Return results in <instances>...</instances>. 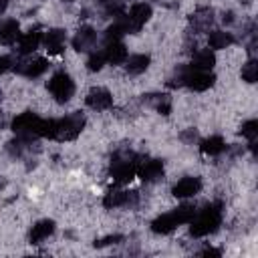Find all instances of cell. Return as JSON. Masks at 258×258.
<instances>
[{
	"label": "cell",
	"mask_w": 258,
	"mask_h": 258,
	"mask_svg": "<svg viewBox=\"0 0 258 258\" xmlns=\"http://www.w3.org/2000/svg\"><path fill=\"white\" fill-rule=\"evenodd\" d=\"M242 79H244L246 83H256V79H258V62H256L254 58H250V60L242 67Z\"/></svg>",
	"instance_id": "28"
},
{
	"label": "cell",
	"mask_w": 258,
	"mask_h": 258,
	"mask_svg": "<svg viewBox=\"0 0 258 258\" xmlns=\"http://www.w3.org/2000/svg\"><path fill=\"white\" fill-rule=\"evenodd\" d=\"M64 38H67V34H64L62 28H52V30H48L44 34L42 40H44V46H46V50L50 54H58L62 50V46H64Z\"/></svg>",
	"instance_id": "15"
},
{
	"label": "cell",
	"mask_w": 258,
	"mask_h": 258,
	"mask_svg": "<svg viewBox=\"0 0 258 258\" xmlns=\"http://www.w3.org/2000/svg\"><path fill=\"white\" fill-rule=\"evenodd\" d=\"M149 62H151L149 54H133L125 60V69L129 75H141L149 67Z\"/></svg>",
	"instance_id": "22"
},
{
	"label": "cell",
	"mask_w": 258,
	"mask_h": 258,
	"mask_svg": "<svg viewBox=\"0 0 258 258\" xmlns=\"http://www.w3.org/2000/svg\"><path fill=\"white\" fill-rule=\"evenodd\" d=\"M139 159L129 149H117L111 157V177L117 183H129L137 173Z\"/></svg>",
	"instance_id": "2"
},
{
	"label": "cell",
	"mask_w": 258,
	"mask_h": 258,
	"mask_svg": "<svg viewBox=\"0 0 258 258\" xmlns=\"http://www.w3.org/2000/svg\"><path fill=\"white\" fill-rule=\"evenodd\" d=\"M105 62H107V60H105V52L99 50V52H93V54L89 56V60H87V69H89L91 73H97V71L103 69Z\"/></svg>",
	"instance_id": "29"
},
{
	"label": "cell",
	"mask_w": 258,
	"mask_h": 258,
	"mask_svg": "<svg viewBox=\"0 0 258 258\" xmlns=\"http://www.w3.org/2000/svg\"><path fill=\"white\" fill-rule=\"evenodd\" d=\"M212 24H214V10L212 8H198L189 16V26L194 28V32H206V30H210Z\"/></svg>",
	"instance_id": "13"
},
{
	"label": "cell",
	"mask_w": 258,
	"mask_h": 258,
	"mask_svg": "<svg viewBox=\"0 0 258 258\" xmlns=\"http://www.w3.org/2000/svg\"><path fill=\"white\" fill-rule=\"evenodd\" d=\"M214 64H216V56L210 48L198 50L191 58V69H198V71H210Z\"/></svg>",
	"instance_id": "20"
},
{
	"label": "cell",
	"mask_w": 258,
	"mask_h": 258,
	"mask_svg": "<svg viewBox=\"0 0 258 258\" xmlns=\"http://www.w3.org/2000/svg\"><path fill=\"white\" fill-rule=\"evenodd\" d=\"M103 206H105V208H119V206H127V191L111 189V191L103 198Z\"/></svg>",
	"instance_id": "26"
},
{
	"label": "cell",
	"mask_w": 258,
	"mask_h": 258,
	"mask_svg": "<svg viewBox=\"0 0 258 258\" xmlns=\"http://www.w3.org/2000/svg\"><path fill=\"white\" fill-rule=\"evenodd\" d=\"M200 189H202V179L189 175V177L179 179V181L171 187V194H173L175 198H191V196H196Z\"/></svg>",
	"instance_id": "12"
},
{
	"label": "cell",
	"mask_w": 258,
	"mask_h": 258,
	"mask_svg": "<svg viewBox=\"0 0 258 258\" xmlns=\"http://www.w3.org/2000/svg\"><path fill=\"white\" fill-rule=\"evenodd\" d=\"M40 40H42V34H40L38 30H30V32H26L24 36H20L18 52H20V54H30L32 50H36V48H38Z\"/></svg>",
	"instance_id": "19"
},
{
	"label": "cell",
	"mask_w": 258,
	"mask_h": 258,
	"mask_svg": "<svg viewBox=\"0 0 258 258\" xmlns=\"http://www.w3.org/2000/svg\"><path fill=\"white\" fill-rule=\"evenodd\" d=\"M189 234L194 238H202V236H208L212 232L218 230V226L222 224V204L216 202V204H210L206 206L200 214L194 216V220L189 222Z\"/></svg>",
	"instance_id": "1"
},
{
	"label": "cell",
	"mask_w": 258,
	"mask_h": 258,
	"mask_svg": "<svg viewBox=\"0 0 258 258\" xmlns=\"http://www.w3.org/2000/svg\"><path fill=\"white\" fill-rule=\"evenodd\" d=\"M137 175L147 183L161 179L163 177V161L161 159H147V161L139 163L137 165Z\"/></svg>",
	"instance_id": "9"
},
{
	"label": "cell",
	"mask_w": 258,
	"mask_h": 258,
	"mask_svg": "<svg viewBox=\"0 0 258 258\" xmlns=\"http://www.w3.org/2000/svg\"><path fill=\"white\" fill-rule=\"evenodd\" d=\"M123 34H129V28H127V16H125V14L117 16V20L105 30V40H107V44H109V42H117Z\"/></svg>",
	"instance_id": "18"
},
{
	"label": "cell",
	"mask_w": 258,
	"mask_h": 258,
	"mask_svg": "<svg viewBox=\"0 0 258 258\" xmlns=\"http://www.w3.org/2000/svg\"><path fill=\"white\" fill-rule=\"evenodd\" d=\"M214 81H216V77L210 71H198V69H191V64H189L183 85L189 87L191 91H206L214 85Z\"/></svg>",
	"instance_id": "7"
},
{
	"label": "cell",
	"mask_w": 258,
	"mask_h": 258,
	"mask_svg": "<svg viewBox=\"0 0 258 258\" xmlns=\"http://www.w3.org/2000/svg\"><path fill=\"white\" fill-rule=\"evenodd\" d=\"M46 69H48V62H46L44 58H40V56L22 58V60H18V62L14 64V71H16L18 75H24V77H30V79L40 77Z\"/></svg>",
	"instance_id": "8"
},
{
	"label": "cell",
	"mask_w": 258,
	"mask_h": 258,
	"mask_svg": "<svg viewBox=\"0 0 258 258\" xmlns=\"http://www.w3.org/2000/svg\"><path fill=\"white\" fill-rule=\"evenodd\" d=\"M95 42H97V32L91 26H81L73 38V48L77 52H87L95 46Z\"/></svg>",
	"instance_id": "11"
},
{
	"label": "cell",
	"mask_w": 258,
	"mask_h": 258,
	"mask_svg": "<svg viewBox=\"0 0 258 258\" xmlns=\"http://www.w3.org/2000/svg\"><path fill=\"white\" fill-rule=\"evenodd\" d=\"M177 226H179V220H177L175 212L163 214V216H159V218H155V220L151 222V230H153L155 234H169V232H173Z\"/></svg>",
	"instance_id": "14"
},
{
	"label": "cell",
	"mask_w": 258,
	"mask_h": 258,
	"mask_svg": "<svg viewBox=\"0 0 258 258\" xmlns=\"http://www.w3.org/2000/svg\"><path fill=\"white\" fill-rule=\"evenodd\" d=\"M6 6H8V0H0V14L6 10Z\"/></svg>",
	"instance_id": "37"
},
{
	"label": "cell",
	"mask_w": 258,
	"mask_h": 258,
	"mask_svg": "<svg viewBox=\"0 0 258 258\" xmlns=\"http://www.w3.org/2000/svg\"><path fill=\"white\" fill-rule=\"evenodd\" d=\"M121 240H123V236L115 234V236H107V238H103V240H97L95 246H97V248H103V246H109V244H117V242H121Z\"/></svg>",
	"instance_id": "32"
},
{
	"label": "cell",
	"mask_w": 258,
	"mask_h": 258,
	"mask_svg": "<svg viewBox=\"0 0 258 258\" xmlns=\"http://www.w3.org/2000/svg\"><path fill=\"white\" fill-rule=\"evenodd\" d=\"M187 71H189V64H185V67H177V69L173 71V75L169 77L167 87H181V85H183V81H185Z\"/></svg>",
	"instance_id": "30"
},
{
	"label": "cell",
	"mask_w": 258,
	"mask_h": 258,
	"mask_svg": "<svg viewBox=\"0 0 258 258\" xmlns=\"http://www.w3.org/2000/svg\"><path fill=\"white\" fill-rule=\"evenodd\" d=\"M232 16H234V14H232V12H228V14H224V18H222V20H224V22H232V20H234Z\"/></svg>",
	"instance_id": "36"
},
{
	"label": "cell",
	"mask_w": 258,
	"mask_h": 258,
	"mask_svg": "<svg viewBox=\"0 0 258 258\" xmlns=\"http://www.w3.org/2000/svg\"><path fill=\"white\" fill-rule=\"evenodd\" d=\"M10 67H12V58L10 56H0V75L6 73Z\"/></svg>",
	"instance_id": "33"
},
{
	"label": "cell",
	"mask_w": 258,
	"mask_h": 258,
	"mask_svg": "<svg viewBox=\"0 0 258 258\" xmlns=\"http://www.w3.org/2000/svg\"><path fill=\"white\" fill-rule=\"evenodd\" d=\"M87 105L91 107V109H95V111H105V109H109L111 105H113V97H111V93L107 91V89H101V87H95V89H91L89 93H87Z\"/></svg>",
	"instance_id": "10"
},
{
	"label": "cell",
	"mask_w": 258,
	"mask_h": 258,
	"mask_svg": "<svg viewBox=\"0 0 258 258\" xmlns=\"http://www.w3.org/2000/svg\"><path fill=\"white\" fill-rule=\"evenodd\" d=\"M20 38V26L16 20H6L0 26V42L2 44H14Z\"/></svg>",
	"instance_id": "21"
},
{
	"label": "cell",
	"mask_w": 258,
	"mask_h": 258,
	"mask_svg": "<svg viewBox=\"0 0 258 258\" xmlns=\"http://www.w3.org/2000/svg\"><path fill=\"white\" fill-rule=\"evenodd\" d=\"M46 89L54 97L56 103H67L73 97V93H75V83H73V79L64 71H58V73H54L50 77Z\"/></svg>",
	"instance_id": "4"
},
{
	"label": "cell",
	"mask_w": 258,
	"mask_h": 258,
	"mask_svg": "<svg viewBox=\"0 0 258 258\" xmlns=\"http://www.w3.org/2000/svg\"><path fill=\"white\" fill-rule=\"evenodd\" d=\"M200 256H216V258H220L222 252H220L218 248H204V250L200 252Z\"/></svg>",
	"instance_id": "35"
},
{
	"label": "cell",
	"mask_w": 258,
	"mask_h": 258,
	"mask_svg": "<svg viewBox=\"0 0 258 258\" xmlns=\"http://www.w3.org/2000/svg\"><path fill=\"white\" fill-rule=\"evenodd\" d=\"M40 117L34 115L32 111H24L20 113L18 117L12 119V131L18 135V137H24V139H34L38 137V127H40Z\"/></svg>",
	"instance_id": "5"
},
{
	"label": "cell",
	"mask_w": 258,
	"mask_h": 258,
	"mask_svg": "<svg viewBox=\"0 0 258 258\" xmlns=\"http://www.w3.org/2000/svg\"><path fill=\"white\" fill-rule=\"evenodd\" d=\"M105 52V60L111 62V64H121L127 60V46L123 42H109L107 48L103 50Z\"/></svg>",
	"instance_id": "17"
},
{
	"label": "cell",
	"mask_w": 258,
	"mask_h": 258,
	"mask_svg": "<svg viewBox=\"0 0 258 258\" xmlns=\"http://www.w3.org/2000/svg\"><path fill=\"white\" fill-rule=\"evenodd\" d=\"M99 6L109 16H121L123 10H125V2L123 0H99Z\"/></svg>",
	"instance_id": "27"
},
{
	"label": "cell",
	"mask_w": 258,
	"mask_h": 258,
	"mask_svg": "<svg viewBox=\"0 0 258 258\" xmlns=\"http://www.w3.org/2000/svg\"><path fill=\"white\" fill-rule=\"evenodd\" d=\"M151 18V6L145 4V2H139L135 6H131L129 14H127V28H129V34H135L141 30V26Z\"/></svg>",
	"instance_id": "6"
},
{
	"label": "cell",
	"mask_w": 258,
	"mask_h": 258,
	"mask_svg": "<svg viewBox=\"0 0 258 258\" xmlns=\"http://www.w3.org/2000/svg\"><path fill=\"white\" fill-rule=\"evenodd\" d=\"M52 232H54V222H52V220H40V222H36V224L32 226L28 238H30L32 244H40V242L46 240Z\"/></svg>",
	"instance_id": "16"
},
{
	"label": "cell",
	"mask_w": 258,
	"mask_h": 258,
	"mask_svg": "<svg viewBox=\"0 0 258 258\" xmlns=\"http://www.w3.org/2000/svg\"><path fill=\"white\" fill-rule=\"evenodd\" d=\"M196 137H198V133H196L194 129H187V131H183V133H181V139H183V141H189V143H194V141H196Z\"/></svg>",
	"instance_id": "34"
},
{
	"label": "cell",
	"mask_w": 258,
	"mask_h": 258,
	"mask_svg": "<svg viewBox=\"0 0 258 258\" xmlns=\"http://www.w3.org/2000/svg\"><path fill=\"white\" fill-rule=\"evenodd\" d=\"M240 133H242L246 139L254 141V139H256V135H258V121H256V119L246 121V123L242 125V129H240Z\"/></svg>",
	"instance_id": "31"
},
{
	"label": "cell",
	"mask_w": 258,
	"mask_h": 258,
	"mask_svg": "<svg viewBox=\"0 0 258 258\" xmlns=\"http://www.w3.org/2000/svg\"><path fill=\"white\" fill-rule=\"evenodd\" d=\"M64 2H73V0H64Z\"/></svg>",
	"instance_id": "38"
},
{
	"label": "cell",
	"mask_w": 258,
	"mask_h": 258,
	"mask_svg": "<svg viewBox=\"0 0 258 258\" xmlns=\"http://www.w3.org/2000/svg\"><path fill=\"white\" fill-rule=\"evenodd\" d=\"M224 149H226V141H224L220 135H214V137L204 139V141L200 143V151L206 153V155H218V153H222Z\"/></svg>",
	"instance_id": "23"
},
{
	"label": "cell",
	"mask_w": 258,
	"mask_h": 258,
	"mask_svg": "<svg viewBox=\"0 0 258 258\" xmlns=\"http://www.w3.org/2000/svg\"><path fill=\"white\" fill-rule=\"evenodd\" d=\"M85 127V115L83 113H71L62 119H56V131H54V139L58 141H71L77 139L79 133Z\"/></svg>",
	"instance_id": "3"
},
{
	"label": "cell",
	"mask_w": 258,
	"mask_h": 258,
	"mask_svg": "<svg viewBox=\"0 0 258 258\" xmlns=\"http://www.w3.org/2000/svg\"><path fill=\"white\" fill-rule=\"evenodd\" d=\"M145 101L153 105L161 115H169L171 111V99L167 95H145Z\"/></svg>",
	"instance_id": "25"
},
{
	"label": "cell",
	"mask_w": 258,
	"mask_h": 258,
	"mask_svg": "<svg viewBox=\"0 0 258 258\" xmlns=\"http://www.w3.org/2000/svg\"><path fill=\"white\" fill-rule=\"evenodd\" d=\"M234 42V36L230 34V32H224V30H214V32H210V38H208V44H210V48H226V46H230Z\"/></svg>",
	"instance_id": "24"
}]
</instances>
